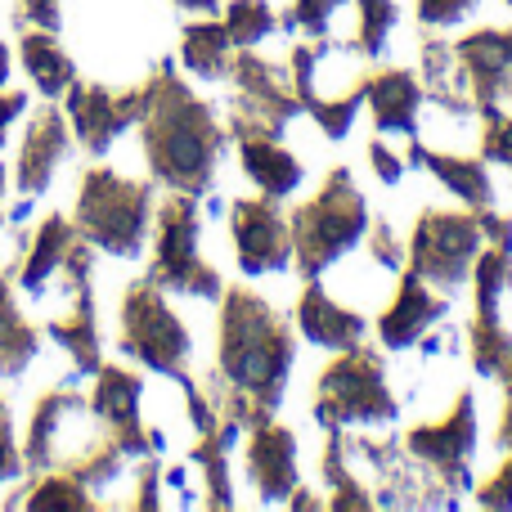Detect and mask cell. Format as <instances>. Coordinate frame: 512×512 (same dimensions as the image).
I'll use <instances>...</instances> for the list:
<instances>
[{
  "instance_id": "obj_1",
  "label": "cell",
  "mask_w": 512,
  "mask_h": 512,
  "mask_svg": "<svg viewBox=\"0 0 512 512\" xmlns=\"http://www.w3.org/2000/svg\"><path fill=\"white\" fill-rule=\"evenodd\" d=\"M144 158L158 185L171 194H194L203 198L216 180V162L225 153L230 131H221L212 104L198 99L194 90L180 81L176 63L162 59L153 77L144 81Z\"/></svg>"
},
{
  "instance_id": "obj_2",
  "label": "cell",
  "mask_w": 512,
  "mask_h": 512,
  "mask_svg": "<svg viewBox=\"0 0 512 512\" xmlns=\"http://www.w3.org/2000/svg\"><path fill=\"white\" fill-rule=\"evenodd\" d=\"M297 364V333L292 324L252 288L221 292V355L216 369L230 387L248 391L261 405L279 409L288 391V373Z\"/></svg>"
},
{
  "instance_id": "obj_3",
  "label": "cell",
  "mask_w": 512,
  "mask_h": 512,
  "mask_svg": "<svg viewBox=\"0 0 512 512\" xmlns=\"http://www.w3.org/2000/svg\"><path fill=\"white\" fill-rule=\"evenodd\" d=\"M292 90L301 99V113L328 135V140H346L364 108V77L373 72V59L360 50L351 36H310V41L292 45L288 54Z\"/></svg>"
},
{
  "instance_id": "obj_4",
  "label": "cell",
  "mask_w": 512,
  "mask_h": 512,
  "mask_svg": "<svg viewBox=\"0 0 512 512\" xmlns=\"http://www.w3.org/2000/svg\"><path fill=\"white\" fill-rule=\"evenodd\" d=\"M396 418L400 400L387 382V360L364 342L333 351L315 387V423L324 432H387Z\"/></svg>"
},
{
  "instance_id": "obj_5",
  "label": "cell",
  "mask_w": 512,
  "mask_h": 512,
  "mask_svg": "<svg viewBox=\"0 0 512 512\" xmlns=\"http://www.w3.org/2000/svg\"><path fill=\"white\" fill-rule=\"evenodd\" d=\"M369 221H373V212H369V203H364L351 171L346 167L328 171L319 194L288 212L292 265L301 270V279H319L328 265H337L346 252L360 248Z\"/></svg>"
},
{
  "instance_id": "obj_6",
  "label": "cell",
  "mask_w": 512,
  "mask_h": 512,
  "mask_svg": "<svg viewBox=\"0 0 512 512\" xmlns=\"http://www.w3.org/2000/svg\"><path fill=\"white\" fill-rule=\"evenodd\" d=\"M149 221H153V185L149 180H131L113 167H95L86 171L77 194V234L90 248H104L122 261L144 252L149 239Z\"/></svg>"
},
{
  "instance_id": "obj_7",
  "label": "cell",
  "mask_w": 512,
  "mask_h": 512,
  "mask_svg": "<svg viewBox=\"0 0 512 512\" xmlns=\"http://www.w3.org/2000/svg\"><path fill=\"white\" fill-rule=\"evenodd\" d=\"M149 279L162 292L198 301H221L225 279L216 265L203 261V207L194 194H171L158 207V234H153V265Z\"/></svg>"
},
{
  "instance_id": "obj_8",
  "label": "cell",
  "mask_w": 512,
  "mask_h": 512,
  "mask_svg": "<svg viewBox=\"0 0 512 512\" xmlns=\"http://www.w3.org/2000/svg\"><path fill=\"white\" fill-rule=\"evenodd\" d=\"M486 248L481 216L472 207H423L414 221L405 265L436 292L454 297L472 279V261Z\"/></svg>"
},
{
  "instance_id": "obj_9",
  "label": "cell",
  "mask_w": 512,
  "mask_h": 512,
  "mask_svg": "<svg viewBox=\"0 0 512 512\" xmlns=\"http://www.w3.org/2000/svg\"><path fill=\"white\" fill-rule=\"evenodd\" d=\"M405 454L414 463H423L454 499L472 495L477 490V477H472V459H477L481 445V418H477V391L463 387L454 396V405L445 414L427 418V423H414L405 436H400Z\"/></svg>"
},
{
  "instance_id": "obj_10",
  "label": "cell",
  "mask_w": 512,
  "mask_h": 512,
  "mask_svg": "<svg viewBox=\"0 0 512 512\" xmlns=\"http://www.w3.org/2000/svg\"><path fill=\"white\" fill-rule=\"evenodd\" d=\"M122 351L140 360L144 369L162 373V378H185L189 373L194 337L153 279L131 283L122 297Z\"/></svg>"
},
{
  "instance_id": "obj_11",
  "label": "cell",
  "mask_w": 512,
  "mask_h": 512,
  "mask_svg": "<svg viewBox=\"0 0 512 512\" xmlns=\"http://www.w3.org/2000/svg\"><path fill=\"white\" fill-rule=\"evenodd\" d=\"M234 99H230V135L248 140V135H270L283 140L288 126L301 117V99L292 90V72L288 63H274L256 50L234 54Z\"/></svg>"
},
{
  "instance_id": "obj_12",
  "label": "cell",
  "mask_w": 512,
  "mask_h": 512,
  "mask_svg": "<svg viewBox=\"0 0 512 512\" xmlns=\"http://www.w3.org/2000/svg\"><path fill=\"white\" fill-rule=\"evenodd\" d=\"M472 297H477V315L468 328V346H472V364L481 378L504 373V364L512 360V252L504 248H481L472 261Z\"/></svg>"
},
{
  "instance_id": "obj_13",
  "label": "cell",
  "mask_w": 512,
  "mask_h": 512,
  "mask_svg": "<svg viewBox=\"0 0 512 512\" xmlns=\"http://www.w3.org/2000/svg\"><path fill=\"white\" fill-rule=\"evenodd\" d=\"M230 230L234 256L248 279L261 274H283L292 265V225L283 212V198H234L230 203Z\"/></svg>"
},
{
  "instance_id": "obj_14",
  "label": "cell",
  "mask_w": 512,
  "mask_h": 512,
  "mask_svg": "<svg viewBox=\"0 0 512 512\" xmlns=\"http://www.w3.org/2000/svg\"><path fill=\"white\" fill-rule=\"evenodd\" d=\"M144 117L140 90H108V86H68V122L86 153H108L135 122Z\"/></svg>"
},
{
  "instance_id": "obj_15",
  "label": "cell",
  "mask_w": 512,
  "mask_h": 512,
  "mask_svg": "<svg viewBox=\"0 0 512 512\" xmlns=\"http://www.w3.org/2000/svg\"><path fill=\"white\" fill-rule=\"evenodd\" d=\"M463 68H468L472 104L477 117L512 108V23L508 27H477L454 41Z\"/></svg>"
},
{
  "instance_id": "obj_16",
  "label": "cell",
  "mask_w": 512,
  "mask_h": 512,
  "mask_svg": "<svg viewBox=\"0 0 512 512\" xmlns=\"http://www.w3.org/2000/svg\"><path fill=\"white\" fill-rule=\"evenodd\" d=\"M140 400H144V382L126 369H113V364H99L95 369V396H90V409L99 414V423L108 427L113 445L126 454V459H149L153 441L149 427L140 418Z\"/></svg>"
},
{
  "instance_id": "obj_17",
  "label": "cell",
  "mask_w": 512,
  "mask_h": 512,
  "mask_svg": "<svg viewBox=\"0 0 512 512\" xmlns=\"http://www.w3.org/2000/svg\"><path fill=\"white\" fill-rule=\"evenodd\" d=\"M441 319H450V297L436 292L432 283H423L409 270V274H400L396 292H391L387 306L378 310L373 333H378V342L387 346V351H414L418 337H423L427 328H436Z\"/></svg>"
},
{
  "instance_id": "obj_18",
  "label": "cell",
  "mask_w": 512,
  "mask_h": 512,
  "mask_svg": "<svg viewBox=\"0 0 512 512\" xmlns=\"http://www.w3.org/2000/svg\"><path fill=\"white\" fill-rule=\"evenodd\" d=\"M427 90L418 81V72L409 68H373L364 77V108L373 113V131L382 140H414L418 117H423Z\"/></svg>"
},
{
  "instance_id": "obj_19",
  "label": "cell",
  "mask_w": 512,
  "mask_h": 512,
  "mask_svg": "<svg viewBox=\"0 0 512 512\" xmlns=\"http://www.w3.org/2000/svg\"><path fill=\"white\" fill-rule=\"evenodd\" d=\"M292 328H297L310 346H319V351H346V346L364 342L373 324L364 310L346 306V301L333 297L319 279H306V288H301V297H297V310H292Z\"/></svg>"
},
{
  "instance_id": "obj_20",
  "label": "cell",
  "mask_w": 512,
  "mask_h": 512,
  "mask_svg": "<svg viewBox=\"0 0 512 512\" xmlns=\"http://www.w3.org/2000/svg\"><path fill=\"white\" fill-rule=\"evenodd\" d=\"M248 477L261 490V504H288V495L301 486L297 463V432L283 423H261L248 432Z\"/></svg>"
},
{
  "instance_id": "obj_21",
  "label": "cell",
  "mask_w": 512,
  "mask_h": 512,
  "mask_svg": "<svg viewBox=\"0 0 512 512\" xmlns=\"http://www.w3.org/2000/svg\"><path fill=\"white\" fill-rule=\"evenodd\" d=\"M409 167H423L432 180H441L463 207L472 212H486L495 207V185H490V171L481 153H450V149H427L423 140H405L400 144Z\"/></svg>"
},
{
  "instance_id": "obj_22",
  "label": "cell",
  "mask_w": 512,
  "mask_h": 512,
  "mask_svg": "<svg viewBox=\"0 0 512 512\" xmlns=\"http://www.w3.org/2000/svg\"><path fill=\"white\" fill-rule=\"evenodd\" d=\"M418 81H423V90H427L432 104L477 113V104H472V86H468V68H463V59H459V50H454L450 36L423 32V41H418Z\"/></svg>"
},
{
  "instance_id": "obj_23",
  "label": "cell",
  "mask_w": 512,
  "mask_h": 512,
  "mask_svg": "<svg viewBox=\"0 0 512 512\" xmlns=\"http://www.w3.org/2000/svg\"><path fill=\"white\" fill-rule=\"evenodd\" d=\"M63 153H68V117L50 104L32 117V131H27L23 153H18V189H23L27 198L45 194L54 167L63 162Z\"/></svg>"
},
{
  "instance_id": "obj_24",
  "label": "cell",
  "mask_w": 512,
  "mask_h": 512,
  "mask_svg": "<svg viewBox=\"0 0 512 512\" xmlns=\"http://www.w3.org/2000/svg\"><path fill=\"white\" fill-rule=\"evenodd\" d=\"M239 158H243V176H248L265 198H292L301 189V180H306L301 158L283 140H270V135H248V140H239Z\"/></svg>"
},
{
  "instance_id": "obj_25",
  "label": "cell",
  "mask_w": 512,
  "mask_h": 512,
  "mask_svg": "<svg viewBox=\"0 0 512 512\" xmlns=\"http://www.w3.org/2000/svg\"><path fill=\"white\" fill-rule=\"evenodd\" d=\"M234 54L239 45L230 41L221 18H203V23H185L180 27V63L203 81H230Z\"/></svg>"
},
{
  "instance_id": "obj_26",
  "label": "cell",
  "mask_w": 512,
  "mask_h": 512,
  "mask_svg": "<svg viewBox=\"0 0 512 512\" xmlns=\"http://www.w3.org/2000/svg\"><path fill=\"white\" fill-rule=\"evenodd\" d=\"M72 243H77V225H72L68 216H50V221L36 230L32 252H27V261H23V288L32 292V297H45V292H50V279L59 274V265H63V256H68Z\"/></svg>"
},
{
  "instance_id": "obj_27",
  "label": "cell",
  "mask_w": 512,
  "mask_h": 512,
  "mask_svg": "<svg viewBox=\"0 0 512 512\" xmlns=\"http://www.w3.org/2000/svg\"><path fill=\"white\" fill-rule=\"evenodd\" d=\"M18 50H23V68L32 72L36 90H41L45 99H59L63 90L72 86V77H77V68H72L68 50H63L59 41H54L50 32H23V41H18Z\"/></svg>"
},
{
  "instance_id": "obj_28",
  "label": "cell",
  "mask_w": 512,
  "mask_h": 512,
  "mask_svg": "<svg viewBox=\"0 0 512 512\" xmlns=\"http://www.w3.org/2000/svg\"><path fill=\"white\" fill-rule=\"evenodd\" d=\"M50 337L72 355L77 373L99 369V324H95V297H81L68 306V315H59L50 324Z\"/></svg>"
},
{
  "instance_id": "obj_29",
  "label": "cell",
  "mask_w": 512,
  "mask_h": 512,
  "mask_svg": "<svg viewBox=\"0 0 512 512\" xmlns=\"http://www.w3.org/2000/svg\"><path fill=\"white\" fill-rule=\"evenodd\" d=\"M36 355V328L14 310L9 283L0 279V378H18Z\"/></svg>"
},
{
  "instance_id": "obj_30",
  "label": "cell",
  "mask_w": 512,
  "mask_h": 512,
  "mask_svg": "<svg viewBox=\"0 0 512 512\" xmlns=\"http://www.w3.org/2000/svg\"><path fill=\"white\" fill-rule=\"evenodd\" d=\"M221 23L239 50H256L261 41L288 32V23L270 9V0H230V5L221 9Z\"/></svg>"
},
{
  "instance_id": "obj_31",
  "label": "cell",
  "mask_w": 512,
  "mask_h": 512,
  "mask_svg": "<svg viewBox=\"0 0 512 512\" xmlns=\"http://www.w3.org/2000/svg\"><path fill=\"white\" fill-rule=\"evenodd\" d=\"M396 27H400V0H355V41L373 63L387 59Z\"/></svg>"
},
{
  "instance_id": "obj_32",
  "label": "cell",
  "mask_w": 512,
  "mask_h": 512,
  "mask_svg": "<svg viewBox=\"0 0 512 512\" xmlns=\"http://www.w3.org/2000/svg\"><path fill=\"white\" fill-rule=\"evenodd\" d=\"M481 9V0H414L418 32H441L450 36L454 27H463Z\"/></svg>"
},
{
  "instance_id": "obj_33",
  "label": "cell",
  "mask_w": 512,
  "mask_h": 512,
  "mask_svg": "<svg viewBox=\"0 0 512 512\" xmlns=\"http://www.w3.org/2000/svg\"><path fill=\"white\" fill-rule=\"evenodd\" d=\"M346 5H355V0H292L283 23H288V32H301V36H328Z\"/></svg>"
},
{
  "instance_id": "obj_34",
  "label": "cell",
  "mask_w": 512,
  "mask_h": 512,
  "mask_svg": "<svg viewBox=\"0 0 512 512\" xmlns=\"http://www.w3.org/2000/svg\"><path fill=\"white\" fill-rule=\"evenodd\" d=\"M23 504L27 508H95V499L86 495V486H81L77 477H50V481H41V486H32L23 495Z\"/></svg>"
},
{
  "instance_id": "obj_35",
  "label": "cell",
  "mask_w": 512,
  "mask_h": 512,
  "mask_svg": "<svg viewBox=\"0 0 512 512\" xmlns=\"http://www.w3.org/2000/svg\"><path fill=\"white\" fill-rule=\"evenodd\" d=\"M477 153H481L486 162H495V167H508V171H512V108L481 117Z\"/></svg>"
},
{
  "instance_id": "obj_36",
  "label": "cell",
  "mask_w": 512,
  "mask_h": 512,
  "mask_svg": "<svg viewBox=\"0 0 512 512\" xmlns=\"http://www.w3.org/2000/svg\"><path fill=\"white\" fill-rule=\"evenodd\" d=\"M472 499H477L481 508H499V512L512 508V450L504 454V463H499V468L490 472L477 490H472Z\"/></svg>"
},
{
  "instance_id": "obj_37",
  "label": "cell",
  "mask_w": 512,
  "mask_h": 512,
  "mask_svg": "<svg viewBox=\"0 0 512 512\" xmlns=\"http://www.w3.org/2000/svg\"><path fill=\"white\" fill-rule=\"evenodd\" d=\"M369 167H373V176L382 180V185H400L405 180V171H409V162H405V153L400 149H391V140H373L369 144Z\"/></svg>"
},
{
  "instance_id": "obj_38",
  "label": "cell",
  "mask_w": 512,
  "mask_h": 512,
  "mask_svg": "<svg viewBox=\"0 0 512 512\" xmlns=\"http://www.w3.org/2000/svg\"><path fill=\"white\" fill-rule=\"evenodd\" d=\"M23 472V454L14 450V423H9V405L0 400V481H14Z\"/></svg>"
},
{
  "instance_id": "obj_39",
  "label": "cell",
  "mask_w": 512,
  "mask_h": 512,
  "mask_svg": "<svg viewBox=\"0 0 512 512\" xmlns=\"http://www.w3.org/2000/svg\"><path fill=\"white\" fill-rule=\"evenodd\" d=\"M481 216V234H486L490 248H504L512 252V212H499V207H486Z\"/></svg>"
},
{
  "instance_id": "obj_40",
  "label": "cell",
  "mask_w": 512,
  "mask_h": 512,
  "mask_svg": "<svg viewBox=\"0 0 512 512\" xmlns=\"http://www.w3.org/2000/svg\"><path fill=\"white\" fill-rule=\"evenodd\" d=\"M499 387H504V414H499L495 445L508 454V450H512V360L504 364V373H499Z\"/></svg>"
},
{
  "instance_id": "obj_41",
  "label": "cell",
  "mask_w": 512,
  "mask_h": 512,
  "mask_svg": "<svg viewBox=\"0 0 512 512\" xmlns=\"http://www.w3.org/2000/svg\"><path fill=\"white\" fill-rule=\"evenodd\" d=\"M59 5H63V0H23L27 18H32L36 27H45V32H54V27H59Z\"/></svg>"
},
{
  "instance_id": "obj_42",
  "label": "cell",
  "mask_w": 512,
  "mask_h": 512,
  "mask_svg": "<svg viewBox=\"0 0 512 512\" xmlns=\"http://www.w3.org/2000/svg\"><path fill=\"white\" fill-rule=\"evenodd\" d=\"M27 113V95H18V90H5L0 95V144H5V126L14 122V117Z\"/></svg>"
},
{
  "instance_id": "obj_43",
  "label": "cell",
  "mask_w": 512,
  "mask_h": 512,
  "mask_svg": "<svg viewBox=\"0 0 512 512\" xmlns=\"http://www.w3.org/2000/svg\"><path fill=\"white\" fill-rule=\"evenodd\" d=\"M185 14H194V18H216L221 14V0H176Z\"/></svg>"
},
{
  "instance_id": "obj_44",
  "label": "cell",
  "mask_w": 512,
  "mask_h": 512,
  "mask_svg": "<svg viewBox=\"0 0 512 512\" xmlns=\"http://www.w3.org/2000/svg\"><path fill=\"white\" fill-rule=\"evenodd\" d=\"M5 77H9V50L0 45V86H5Z\"/></svg>"
},
{
  "instance_id": "obj_45",
  "label": "cell",
  "mask_w": 512,
  "mask_h": 512,
  "mask_svg": "<svg viewBox=\"0 0 512 512\" xmlns=\"http://www.w3.org/2000/svg\"><path fill=\"white\" fill-rule=\"evenodd\" d=\"M0 194H5V167H0Z\"/></svg>"
},
{
  "instance_id": "obj_46",
  "label": "cell",
  "mask_w": 512,
  "mask_h": 512,
  "mask_svg": "<svg viewBox=\"0 0 512 512\" xmlns=\"http://www.w3.org/2000/svg\"><path fill=\"white\" fill-rule=\"evenodd\" d=\"M504 5H512V0H504Z\"/></svg>"
}]
</instances>
